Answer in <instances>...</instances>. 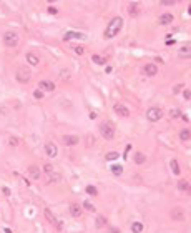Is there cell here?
<instances>
[{
  "mask_svg": "<svg viewBox=\"0 0 191 233\" xmlns=\"http://www.w3.org/2000/svg\"><path fill=\"white\" fill-rule=\"evenodd\" d=\"M9 145L10 147H17V145H19V138H17V137H10V138H9Z\"/></svg>",
  "mask_w": 191,
  "mask_h": 233,
  "instance_id": "obj_32",
  "label": "cell"
},
{
  "mask_svg": "<svg viewBox=\"0 0 191 233\" xmlns=\"http://www.w3.org/2000/svg\"><path fill=\"white\" fill-rule=\"evenodd\" d=\"M121 27H123V19L121 17H115V19H111L110 23H108V27H107V30H105V33H103V37L105 38L116 37V33L121 30Z\"/></svg>",
  "mask_w": 191,
  "mask_h": 233,
  "instance_id": "obj_1",
  "label": "cell"
},
{
  "mask_svg": "<svg viewBox=\"0 0 191 233\" xmlns=\"http://www.w3.org/2000/svg\"><path fill=\"white\" fill-rule=\"evenodd\" d=\"M100 133L105 140H113L115 137V127H113L111 122H105L100 125Z\"/></svg>",
  "mask_w": 191,
  "mask_h": 233,
  "instance_id": "obj_2",
  "label": "cell"
},
{
  "mask_svg": "<svg viewBox=\"0 0 191 233\" xmlns=\"http://www.w3.org/2000/svg\"><path fill=\"white\" fill-rule=\"evenodd\" d=\"M85 192H87L88 195H91V196H97L98 195V188H97V186H93V185H88Z\"/></svg>",
  "mask_w": 191,
  "mask_h": 233,
  "instance_id": "obj_26",
  "label": "cell"
},
{
  "mask_svg": "<svg viewBox=\"0 0 191 233\" xmlns=\"http://www.w3.org/2000/svg\"><path fill=\"white\" fill-rule=\"evenodd\" d=\"M83 207H85V210H88V211H95V205L90 203V202H83Z\"/></svg>",
  "mask_w": 191,
  "mask_h": 233,
  "instance_id": "obj_31",
  "label": "cell"
},
{
  "mask_svg": "<svg viewBox=\"0 0 191 233\" xmlns=\"http://www.w3.org/2000/svg\"><path fill=\"white\" fill-rule=\"evenodd\" d=\"M75 54L83 55V54H85V48H83V47H75Z\"/></svg>",
  "mask_w": 191,
  "mask_h": 233,
  "instance_id": "obj_36",
  "label": "cell"
},
{
  "mask_svg": "<svg viewBox=\"0 0 191 233\" xmlns=\"http://www.w3.org/2000/svg\"><path fill=\"white\" fill-rule=\"evenodd\" d=\"M131 150V145H126V150H125V153H123V158H128V151Z\"/></svg>",
  "mask_w": 191,
  "mask_h": 233,
  "instance_id": "obj_38",
  "label": "cell"
},
{
  "mask_svg": "<svg viewBox=\"0 0 191 233\" xmlns=\"http://www.w3.org/2000/svg\"><path fill=\"white\" fill-rule=\"evenodd\" d=\"M43 215H45V218H47V221H48V223L55 225V227L58 228V230H62V223H60V221L56 220V217H55L53 213H52L50 210H48V208H45V210H43Z\"/></svg>",
  "mask_w": 191,
  "mask_h": 233,
  "instance_id": "obj_7",
  "label": "cell"
},
{
  "mask_svg": "<svg viewBox=\"0 0 191 233\" xmlns=\"http://www.w3.org/2000/svg\"><path fill=\"white\" fill-rule=\"evenodd\" d=\"M3 45L9 48H15L19 45V35L15 32H5L3 33Z\"/></svg>",
  "mask_w": 191,
  "mask_h": 233,
  "instance_id": "obj_3",
  "label": "cell"
},
{
  "mask_svg": "<svg viewBox=\"0 0 191 233\" xmlns=\"http://www.w3.org/2000/svg\"><path fill=\"white\" fill-rule=\"evenodd\" d=\"M15 77H17V80H19L20 83H28L30 78H32V72L28 68H25V67H20V68L17 70Z\"/></svg>",
  "mask_w": 191,
  "mask_h": 233,
  "instance_id": "obj_4",
  "label": "cell"
},
{
  "mask_svg": "<svg viewBox=\"0 0 191 233\" xmlns=\"http://www.w3.org/2000/svg\"><path fill=\"white\" fill-rule=\"evenodd\" d=\"M105 225H107V218L101 217V215H100V217H97V227L101 228V227H105Z\"/></svg>",
  "mask_w": 191,
  "mask_h": 233,
  "instance_id": "obj_28",
  "label": "cell"
},
{
  "mask_svg": "<svg viewBox=\"0 0 191 233\" xmlns=\"http://www.w3.org/2000/svg\"><path fill=\"white\" fill-rule=\"evenodd\" d=\"M45 151H47V155L48 157H56V155H58V148H56V145L53 142H47L45 143Z\"/></svg>",
  "mask_w": 191,
  "mask_h": 233,
  "instance_id": "obj_9",
  "label": "cell"
},
{
  "mask_svg": "<svg viewBox=\"0 0 191 233\" xmlns=\"http://www.w3.org/2000/svg\"><path fill=\"white\" fill-rule=\"evenodd\" d=\"M183 87H185V85H183V83H179V85H176V87H175V90H173V92H175V93H178V92H181V90H183Z\"/></svg>",
  "mask_w": 191,
  "mask_h": 233,
  "instance_id": "obj_37",
  "label": "cell"
},
{
  "mask_svg": "<svg viewBox=\"0 0 191 233\" xmlns=\"http://www.w3.org/2000/svg\"><path fill=\"white\" fill-rule=\"evenodd\" d=\"M186 218V215H185V210H183L181 207H175L171 210V220H175V221H183Z\"/></svg>",
  "mask_w": 191,
  "mask_h": 233,
  "instance_id": "obj_6",
  "label": "cell"
},
{
  "mask_svg": "<svg viewBox=\"0 0 191 233\" xmlns=\"http://www.w3.org/2000/svg\"><path fill=\"white\" fill-rule=\"evenodd\" d=\"M25 58H27V62L30 63V65H33V67H37L38 63H40V58H38L35 54H32V52H28V54L25 55Z\"/></svg>",
  "mask_w": 191,
  "mask_h": 233,
  "instance_id": "obj_18",
  "label": "cell"
},
{
  "mask_svg": "<svg viewBox=\"0 0 191 233\" xmlns=\"http://www.w3.org/2000/svg\"><path fill=\"white\" fill-rule=\"evenodd\" d=\"M73 38H78V40H80V38H85V35H83V33H80V32H73V30H70V32H67V33H65L63 40L68 42V40H73Z\"/></svg>",
  "mask_w": 191,
  "mask_h": 233,
  "instance_id": "obj_15",
  "label": "cell"
},
{
  "mask_svg": "<svg viewBox=\"0 0 191 233\" xmlns=\"http://www.w3.org/2000/svg\"><path fill=\"white\" fill-rule=\"evenodd\" d=\"M111 173L116 175V176H120L123 173V167H121V165H111Z\"/></svg>",
  "mask_w": 191,
  "mask_h": 233,
  "instance_id": "obj_25",
  "label": "cell"
},
{
  "mask_svg": "<svg viewBox=\"0 0 191 233\" xmlns=\"http://www.w3.org/2000/svg\"><path fill=\"white\" fill-rule=\"evenodd\" d=\"M163 117V110L161 108H158V107H151V108H148V112H146V118L150 120V122H158V120Z\"/></svg>",
  "mask_w": 191,
  "mask_h": 233,
  "instance_id": "obj_5",
  "label": "cell"
},
{
  "mask_svg": "<svg viewBox=\"0 0 191 233\" xmlns=\"http://www.w3.org/2000/svg\"><path fill=\"white\" fill-rule=\"evenodd\" d=\"M133 160H135L136 165H143L145 162H146V157H145V153H141V151H136L135 157H133Z\"/></svg>",
  "mask_w": 191,
  "mask_h": 233,
  "instance_id": "obj_19",
  "label": "cell"
},
{
  "mask_svg": "<svg viewBox=\"0 0 191 233\" xmlns=\"http://www.w3.org/2000/svg\"><path fill=\"white\" fill-rule=\"evenodd\" d=\"M181 54H186V55H189V43H186V47L181 50Z\"/></svg>",
  "mask_w": 191,
  "mask_h": 233,
  "instance_id": "obj_39",
  "label": "cell"
},
{
  "mask_svg": "<svg viewBox=\"0 0 191 233\" xmlns=\"http://www.w3.org/2000/svg\"><path fill=\"white\" fill-rule=\"evenodd\" d=\"M183 97H185V100H189L191 98V90L189 88H185V90H183Z\"/></svg>",
  "mask_w": 191,
  "mask_h": 233,
  "instance_id": "obj_34",
  "label": "cell"
},
{
  "mask_svg": "<svg viewBox=\"0 0 191 233\" xmlns=\"http://www.w3.org/2000/svg\"><path fill=\"white\" fill-rule=\"evenodd\" d=\"M28 173H30V176L33 180H40L42 172H40V168H38L37 165H30V167H28Z\"/></svg>",
  "mask_w": 191,
  "mask_h": 233,
  "instance_id": "obj_14",
  "label": "cell"
},
{
  "mask_svg": "<svg viewBox=\"0 0 191 233\" xmlns=\"http://www.w3.org/2000/svg\"><path fill=\"white\" fill-rule=\"evenodd\" d=\"M118 158V151H110V153H107V157H105V160L107 162H113Z\"/></svg>",
  "mask_w": 191,
  "mask_h": 233,
  "instance_id": "obj_27",
  "label": "cell"
},
{
  "mask_svg": "<svg viewBox=\"0 0 191 233\" xmlns=\"http://www.w3.org/2000/svg\"><path fill=\"white\" fill-rule=\"evenodd\" d=\"M58 10L55 9V7H48V13H56Z\"/></svg>",
  "mask_w": 191,
  "mask_h": 233,
  "instance_id": "obj_42",
  "label": "cell"
},
{
  "mask_svg": "<svg viewBox=\"0 0 191 233\" xmlns=\"http://www.w3.org/2000/svg\"><path fill=\"white\" fill-rule=\"evenodd\" d=\"M33 97L37 98V100H42V98H43V92H42L40 88H38V90H35V92H33Z\"/></svg>",
  "mask_w": 191,
  "mask_h": 233,
  "instance_id": "obj_33",
  "label": "cell"
},
{
  "mask_svg": "<svg viewBox=\"0 0 191 233\" xmlns=\"http://www.w3.org/2000/svg\"><path fill=\"white\" fill-rule=\"evenodd\" d=\"M43 170H45V172H47V173H48V175H50V173H52V172H53V167H52V165H50V163H45V165H43Z\"/></svg>",
  "mask_w": 191,
  "mask_h": 233,
  "instance_id": "obj_35",
  "label": "cell"
},
{
  "mask_svg": "<svg viewBox=\"0 0 191 233\" xmlns=\"http://www.w3.org/2000/svg\"><path fill=\"white\" fill-rule=\"evenodd\" d=\"M173 20H175L173 13L166 12V13H161V15H160V19H158V23H160V25H169Z\"/></svg>",
  "mask_w": 191,
  "mask_h": 233,
  "instance_id": "obj_11",
  "label": "cell"
},
{
  "mask_svg": "<svg viewBox=\"0 0 191 233\" xmlns=\"http://www.w3.org/2000/svg\"><path fill=\"white\" fill-rule=\"evenodd\" d=\"M70 213H72V217L80 218V217H82V207L77 205V203H72V205H70Z\"/></svg>",
  "mask_w": 191,
  "mask_h": 233,
  "instance_id": "obj_17",
  "label": "cell"
},
{
  "mask_svg": "<svg viewBox=\"0 0 191 233\" xmlns=\"http://www.w3.org/2000/svg\"><path fill=\"white\" fill-rule=\"evenodd\" d=\"M91 60H93V63H97V65H105V63H107L105 57H101V55H93Z\"/></svg>",
  "mask_w": 191,
  "mask_h": 233,
  "instance_id": "obj_24",
  "label": "cell"
},
{
  "mask_svg": "<svg viewBox=\"0 0 191 233\" xmlns=\"http://www.w3.org/2000/svg\"><path fill=\"white\" fill-rule=\"evenodd\" d=\"M169 167H171V170H173V173H175V175H179V173H181V170H179V165H178V162H176V160H171V162H169Z\"/></svg>",
  "mask_w": 191,
  "mask_h": 233,
  "instance_id": "obj_23",
  "label": "cell"
},
{
  "mask_svg": "<svg viewBox=\"0 0 191 233\" xmlns=\"http://www.w3.org/2000/svg\"><path fill=\"white\" fill-rule=\"evenodd\" d=\"M113 110H115V113H118L120 117H130V110L123 103H115L113 105Z\"/></svg>",
  "mask_w": 191,
  "mask_h": 233,
  "instance_id": "obj_8",
  "label": "cell"
},
{
  "mask_svg": "<svg viewBox=\"0 0 191 233\" xmlns=\"http://www.w3.org/2000/svg\"><path fill=\"white\" fill-rule=\"evenodd\" d=\"M163 5H173V3H175V0H163Z\"/></svg>",
  "mask_w": 191,
  "mask_h": 233,
  "instance_id": "obj_40",
  "label": "cell"
},
{
  "mask_svg": "<svg viewBox=\"0 0 191 233\" xmlns=\"http://www.w3.org/2000/svg\"><path fill=\"white\" fill-rule=\"evenodd\" d=\"M189 137H191L189 128H183L181 132H179V140H181V142H188V140H189Z\"/></svg>",
  "mask_w": 191,
  "mask_h": 233,
  "instance_id": "obj_22",
  "label": "cell"
},
{
  "mask_svg": "<svg viewBox=\"0 0 191 233\" xmlns=\"http://www.w3.org/2000/svg\"><path fill=\"white\" fill-rule=\"evenodd\" d=\"M88 140H90V142H88V147H90V145H93V143H95V138H93V137H88Z\"/></svg>",
  "mask_w": 191,
  "mask_h": 233,
  "instance_id": "obj_44",
  "label": "cell"
},
{
  "mask_svg": "<svg viewBox=\"0 0 191 233\" xmlns=\"http://www.w3.org/2000/svg\"><path fill=\"white\" fill-rule=\"evenodd\" d=\"M110 233H120V230H118V228H115V227H111V228H110Z\"/></svg>",
  "mask_w": 191,
  "mask_h": 233,
  "instance_id": "obj_43",
  "label": "cell"
},
{
  "mask_svg": "<svg viewBox=\"0 0 191 233\" xmlns=\"http://www.w3.org/2000/svg\"><path fill=\"white\" fill-rule=\"evenodd\" d=\"M169 117L171 118H178V117H181V112L178 108H173V110H169Z\"/></svg>",
  "mask_w": 191,
  "mask_h": 233,
  "instance_id": "obj_30",
  "label": "cell"
},
{
  "mask_svg": "<svg viewBox=\"0 0 191 233\" xmlns=\"http://www.w3.org/2000/svg\"><path fill=\"white\" fill-rule=\"evenodd\" d=\"M143 73L148 77H155L158 73V67L155 65V63H146V65L143 67Z\"/></svg>",
  "mask_w": 191,
  "mask_h": 233,
  "instance_id": "obj_10",
  "label": "cell"
},
{
  "mask_svg": "<svg viewBox=\"0 0 191 233\" xmlns=\"http://www.w3.org/2000/svg\"><path fill=\"white\" fill-rule=\"evenodd\" d=\"M2 192H3V195H5V196H9V195H10V190L7 188V186H3V188H2Z\"/></svg>",
  "mask_w": 191,
  "mask_h": 233,
  "instance_id": "obj_41",
  "label": "cell"
},
{
  "mask_svg": "<svg viewBox=\"0 0 191 233\" xmlns=\"http://www.w3.org/2000/svg\"><path fill=\"white\" fill-rule=\"evenodd\" d=\"M60 180H62V175H60V173H55V172H52V173H50V182L56 183V182H60Z\"/></svg>",
  "mask_w": 191,
  "mask_h": 233,
  "instance_id": "obj_29",
  "label": "cell"
},
{
  "mask_svg": "<svg viewBox=\"0 0 191 233\" xmlns=\"http://www.w3.org/2000/svg\"><path fill=\"white\" fill-rule=\"evenodd\" d=\"M62 140H63V143H65V145H68V147L78 145V142H80V138L77 135H65Z\"/></svg>",
  "mask_w": 191,
  "mask_h": 233,
  "instance_id": "obj_12",
  "label": "cell"
},
{
  "mask_svg": "<svg viewBox=\"0 0 191 233\" xmlns=\"http://www.w3.org/2000/svg\"><path fill=\"white\" fill-rule=\"evenodd\" d=\"M38 88H40V90H45V92H53L55 83L50 82V80H42V82L38 83Z\"/></svg>",
  "mask_w": 191,
  "mask_h": 233,
  "instance_id": "obj_13",
  "label": "cell"
},
{
  "mask_svg": "<svg viewBox=\"0 0 191 233\" xmlns=\"http://www.w3.org/2000/svg\"><path fill=\"white\" fill-rule=\"evenodd\" d=\"M145 230V225L143 223H140V221H133L131 223V231L133 233H141Z\"/></svg>",
  "mask_w": 191,
  "mask_h": 233,
  "instance_id": "obj_21",
  "label": "cell"
},
{
  "mask_svg": "<svg viewBox=\"0 0 191 233\" xmlns=\"http://www.w3.org/2000/svg\"><path fill=\"white\" fill-rule=\"evenodd\" d=\"M178 190L179 192H189V182L188 180H179L178 182Z\"/></svg>",
  "mask_w": 191,
  "mask_h": 233,
  "instance_id": "obj_20",
  "label": "cell"
},
{
  "mask_svg": "<svg viewBox=\"0 0 191 233\" xmlns=\"http://www.w3.org/2000/svg\"><path fill=\"white\" fill-rule=\"evenodd\" d=\"M128 13H130V17H136L138 13H140V3L138 2H131L128 5Z\"/></svg>",
  "mask_w": 191,
  "mask_h": 233,
  "instance_id": "obj_16",
  "label": "cell"
}]
</instances>
